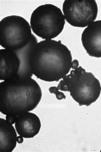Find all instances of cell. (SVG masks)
I'll return each instance as SVG.
<instances>
[{"mask_svg":"<svg viewBox=\"0 0 101 152\" xmlns=\"http://www.w3.org/2000/svg\"><path fill=\"white\" fill-rule=\"evenodd\" d=\"M32 72L38 79L58 82L73 66L71 51L61 40L45 39L35 45L30 56Z\"/></svg>","mask_w":101,"mask_h":152,"instance_id":"6da1fadb","label":"cell"},{"mask_svg":"<svg viewBox=\"0 0 101 152\" xmlns=\"http://www.w3.org/2000/svg\"><path fill=\"white\" fill-rule=\"evenodd\" d=\"M42 96L36 80L16 75L0 83V111L6 116L30 112L37 107Z\"/></svg>","mask_w":101,"mask_h":152,"instance_id":"7a4b0ae2","label":"cell"},{"mask_svg":"<svg viewBox=\"0 0 101 152\" xmlns=\"http://www.w3.org/2000/svg\"><path fill=\"white\" fill-rule=\"evenodd\" d=\"M72 69L57 87L61 91L70 92L72 98L80 106H90L100 95V82L92 72H87L82 66Z\"/></svg>","mask_w":101,"mask_h":152,"instance_id":"3957f363","label":"cell"},{"mask_svg":"<svg viewBox=\"0 0 101 152\" xmlns=\"http://www.w3.org/2000/svg\"><path fill=\"white\" fill-rule=\"evenodd\" d=\"M65 17L59 7L52 4L39 6L31 15L32 31L38 37L44 39H53L64 30Z\"/></svg>","mask_w":101,"mask_h":152,"instance_id":"277c9868","label":"cell"},{"mask_svg":"<svg viewBox=\"0 0 101 152\" xmlns=\"http://www.w3.org/2000/svg\"><path fill=\"white\" fill-rule=\"evenodd\" d=\"M32 35L30 24L22 16L9 15L0 22V44L4 48L21 49L28 43Z\"/></svg>","mask_w":101,"mask_h":152,"instance_id":"5b68a950","label":"cell"},{"mask_svg":"<svg viewBox=\"0 0 101 152\" xmlns=\"http://www.w3.org/2000/svg\"><path fill=\"white\" fill-rule=\"evenodd\" d=\"M62 11L65 21L71 26L84 28L97 19L98 7L95 0H65Z\"/></svg>","mask_w":101,"mask_h":152,"instance_id":"8992f818","label":"cell"},{"mask_svg":"<svg viewBox=\"0 0 101 152\" xmlns=\"http://www.w3.org/2000/svg\"><path fill=\"white\" fill-rule=\"evenodd\" d=\"M81 41L89 56L101 58V20L94 21L84 29Z\"/></svg>","mask_w":101,"mask_h":152,"instance_id":"52a82bcc","label":"cell"},{"mask_svg":"<svg viewBox=\"0 0 101 152\" xmlns=\"http://www.w3.org/2000/svg\"><path fill=\"white\" fill-rule=\"evenodd\" d=\"M15 126L19 135L25 138H33L41 129V120L34 113L25 112L19 115Z\"/></svg>","mask_w":101,"mask_h":152,"instance_id":"ba28073f","label":"cell"},{"mask_svg":"<svg viewBox=\"0 0 101 152\" xmlns=\"http://www.w3.org/2000/svg\"><path fill=\"white\" fill-rule=\"evenodd\" d=\"M0 80L5 81L18 74L20 68V58L15 51L0 50Z\"/></svg>","mask_w":101,"mask_h":152,"instance_id":"9c48e42d","label":"cell"},{"mask_svg":"<svg viewBox=\"0 0 101 152\" xmlns=\"http://www.w3.org/2000/svg\"><path fill=\"white\" fill-rule=\"evenodd\" d=\"M18 133L13 125L0 118V152H11L16 148Z\"/></svg>","mask_w":101,"mask_h":152,"instance_id":"30bf717a","label":"cell"},{"mask_svg":"<svg viewBox=\"0 0 101 152\" xmlns=\"http://www.w3.org/2000/svg\"><path fill=\"white\" fill-rule=\"evenodd\" d=\"M38 42L37 38L32 34L30 40L25 47L14 51L19 56L21 63L20 69L17 75L19 77L27 78L33 76L30 64V56L32 48Z\"/></svg>","mask_w":101,"mask_h":152,"instance_id":"8fae6325","label":"cell"},{"mask_svg":"<svg viewBox=\"0 0 101 152\" xmlns=\"http://www.w3.org/2000/svg\"><path fill=\"white\" fill-rule=\"evenodd\" d=\"M49 91L50 94H54L56 96L57 99L58 100H61L63 99H65L66 98V96L64 93L61 92L57 87L56 86H52L49 88Z\"/></svg>","mask_w":101,"mask_h":152,"instance_id":"7c38bea8","label":"cell"},{"mask_svg":"<svg viewBox=\"0 0 101 152\" xmlns=\"http://www.w3.org/2000/svg\"><path fill=\"white\" fill-rule=\"evenodd\" d=\"M19 115H6V120L12 125L16 123Z\"/></svg>","mask_w":101,"mask_h":152,"instance_id":"4fadbf2b","label":"cell"},{"mask_svg":"<svg viewBox=\"0 0 101 152\" xmlns=\"http://www.w3.org/2000/svg\"><path fill=\"white\" fill-rule=\"evenodd\" d=\"M24 142V137L21 135L18 136L17 137V143L19 144H22Z\"/></svg>","mask_w":101,"mask_h":152,"instance_id":"5bb4252c","label":"cell"},{"mask_svg":"<svg viewBox=\"0 0 101 152\" xmlns=\"http://www.w3.org/2000/svg\"><path fill=\"white\" fill-rule=\"evenodd\" d=\"M100 152H101V151H100Z\"/></svg>","mask_w":101,"mask_h":152,"instance_id":"9a60e30c","label":"cell"}]
</instances>
